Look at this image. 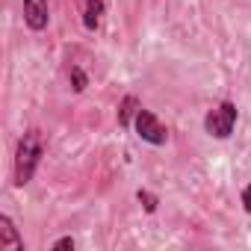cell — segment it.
Wrapping results in <instances>:
<instances>
[{"label":"cell","instance_id":"cell-2","mask_svg":"<svg viewBox=\"0 0 251 251\" xmlns=\"http://www.w3.org/2000/svg\"><path fill=\"white\" fill-rule=\"evenodd\" d=\"M233 124H236V106H233L230 100H225V103H219V106L207 115L204 127H207L210 136H216V139H227V136L233 133Z\"/></svg>","mask_w":251,"mask_h":251},{"label":"cell","instance_id":"cell-4","mask_svg":"<svg viewBox=\"0 0 251 251\" xmlns=\"http://www.w3.org/2000/svg\"><path fill=\"white\" fill-rule=\"evenodd\" d=\"M48 18V0H24V21L30 30H45Z\"/></svg>","mask_w":251,"mask_h":251},{"label":"cell","instance_id":"cell-7","mask_svg":"<svg viewBox=\"0 0 251 251\" xmlns=\"http://www.w3.org/2000/svg\"><path fill=\"white\" fill-rule=\"evenodd\" d=\"M136 112H139V98H136V95H127V98L121 100V106H118V124H121V127H127L130 118H133Z\"/></svg>","mask_w":251,"mask_h":251},{"label":"cell","instance_id":"cell-8","mask_svg":"<svg viewBox=\"0 0 251 251\" xmlns=\"http://www.w3.org/2000/svg\"><path fill=\"white\" fill-rule=\"evenodd\" d=\"M71 83H74V92H83V89L89 86V77H86V74L74 65V68H71Z\"/></svg>","mask_w":251,"mask_h":251},{"label":"cell","instance_id":"cell-5","mask_svg":"<svg viewBox=\"0 0 251 251\" xmlns=\"http://www.w3.org/2000/svg\"><path fill=\"white\" fill-rule=\"evenodd\" d=\"M0 251H24V239L9 216H0Z\"/></svg>","mask_w":251,"mask_h":251},{"label":"cell","instance_id":"cell-10","mask_svg":"<svg viewBox=\"0 0 251 251\" xmlns=\"http://www.w3.org/2000/svg\"><path fill=\"white\" fill-rule=\"evenodd\" d=\"M53 248H56V251H59V248H74V239H71V236H62V239L53 242Z\"/></svg>","mask_w":251,"mask_h":251},{"label":"cell","instance_id":"cell-11","mask_svg":"<svg viewBox=\"0 0 251 251\" xmlns=\"http://www.w3.org/2000/svg\"><path fill=\"white\" fill-rule=\"evenodd\" d=\"M242 204H245V210L251 213V183L245 186V192H242Z\"/></svg>","mask_w":251,"mask_h":251},{"label":"cell","instance_id":"cell-1","mask_svg":"<svg viewBox=\"0 0 251 251\" xmlns=\"http://www.w3.org/2000/svg\"><path fill=\"white\" fill-rule=\"evenodd\" d=\"M42 154H45V136H42V130L30 127V130L21 136L18 151H15V183H18V186H27V183L33 180Z\"/></svg>","mask_w":251,"mask_h":251},{"label":"cell","instance_id":"cell-6","mask_svg":"<svg viewBox=\"0 0 251 251\" xmlns=\"http://www.w3.org/2000/svg\"><path fill=\"white\" fill-rule=\"evenodd\" d=\"M86 12H83V24L86 30H98L100 27V15H103V0H83Z\"/></svg>","mask_w":251,"mask_h":251},{"label":"cell","instance_id":"cell-9","mask_svg":"<svg viewBox=\"0 0 251 251\" xmlns=\"http://www.w3.org/2000/svg\"><path fill=\"white\" fill-rule=\"evenodd\" d=\"M139 201L145 204V210H148V213H154V210H157V198H154L151 192H139Z\"/></svg>","mask_w":251,"mask_h":251},{"label":"cell","instance_id":"cell-3","mask_svg":"<svg viewBox=\"0 0 251 251\" xmlns=\"http://www.w3.org/2000/svg\"><path fill=\"white\" fill-rule=\"evenodd\" d=\"M136 133L145 139V142H151V145H166V127L160 124V118L154 115V112H148V109H139L136 112Z\"/></svg>","mask_w":251,"mask_h":251}]
</instances>
